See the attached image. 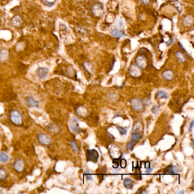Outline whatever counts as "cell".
I'll list each match as a JSON object with an SVG mask.
<instances>
[{
    "instance_id": "484cf974",
    "label": "cell",
    "mask_w": 194,
    "mask_h": 194,
    "mask_svg": "<svg viewBox=\"0 0 194 194\" xmlns=\"http://www.w3.org/2000/svg\"><path fill=\"white\" fill-rule=\"evenodd\" d=\"M6 178V174L4 169H0V180H4Z\"/></svg>"
},
{
    "instance_id": "ac0fdd59",
    "label": "cell",
    "mask_w": 194,
    "mask_h": 194,
    "mask_svg": "<svg viewBox=\"0 0 194 194\" xmlns=\"http://www.w3.org/2000/svg\"><path fill=\"white\" fill-rule=\"evenodd\" d=\"M111 35L117 38H121L123 36V33L118 29H114L111 31Z\"/></svg>"
},
{
    "instance_id": "cb8c5ba5",
    "label": "cell",
    "mask_w": 194,
    "mask_h": 194,
    "mask_svg": "<svg viewBox=\"0 0 194 194\" xmlns=\"http://www.w3.org/2000/svg\"><path fill=\"white\" fill-rule=\"evenodd\" d=\"M157 98H166L167 99L168 98V93L163 91H158L157 94Z\"/></svg>"
},
{
    "instance_id": "6da1fadb",
    "label": "cell",
    "mask_w": 194,
    "mask_h": 194,
    "mask_svg": "<svg viewBox=\"0 0 194 194\" xmlns=\"http://www.w3.org/2000/svg\"><path fill=\"white\" fill-rule=\"evenodd\" d=\"M9 117L11 121L16 125H20L23 121V117L21 113L16 110L10 112Z\"/></svg>"
},
{
    "instance_id": "8992f818",
    "label": "cell",
    "mask_w": 194,
    "mask_h": 194,
    "mask_svg": "<svg viewBox=\"0 0 194 194\" xmlns=\"http://www.w3.org/2000/svg\"><path fill=\"white\" fill-rule=\"evenodd\" d=\"M136 65L140 68H144L147 66L146 58L142 55L138 56L136 59Z\"/></svg>"
},
{
    "instance_id": "8d00e7d4",
    "label": "cell",
    "mask_w": 194,
    "mask_h": 194,
    "mask_svg": "<svg viewBox=\"0 0 194 194\" xmlns=\"http://www.w3.org/2000/svg\"><path fill=\"white\" fill-rule=\"evenodd\" d=\"M147 193V192H146V191H142V193H141V194H146Z\"/></svg>"
},
{
    "instance_id": "f546056e",
    "label": "cell",
    "mask_w": 194,
    "mask_h": 194,
    "mask_svg": "<svg viewBox=\"0 0 194 194\" xmlns=\"http://www.w3.org/2000/svg\"><path fill=\"white\" fill-rule=\"evenodd\" d=\"M120 165L122 168H125L126 166V160L125 159H122L120 162Z\"/></svg>"
},
{
    "instance_id": "d6a6232c",
    "label": "cell",
    "mask_w": 194,
    "mask_h": 194,
    "mask_svg": "<svg viewBox=\"0 0 194 194\" xmlns=\"http://www.w3.org/2000/svg\"><path fill=\"white\" fill-rule=\"evenodd\" d=\"M153 170V166H150V165H149V166L146 168V173L148 174H150V173L152 172Z\"/></svg>"
},
{
    "instance_id": "2e32d148",
    "label": "cell",
    "mask_w": 194,
    "mask_h": 194,
    "mask_svg": "<svg viewBox=\"0 0 194 194\" xmlns=\"http://www.w3.org/2000/svg\"><path fill=\"white\" fill-rule=\"evenodd\" d=\"M175 57L178 62L180 63H184L186 60L185 55L180 51H178L175 53Z\"/></svg>"
},
{
    "instance_id": "30bf717a",
    "label": "cell",
    "mask_w": 194,
    "mask_h": 194,
    "mask_svg": "<svg viewBox=\"0 0 194 194\" xmlns=\"http://www.w3.org/2000/svg\"><path fill=\"white\" fill-rule=\"evenodd\" d=\"M25 167V162L23 159H18L14 164V168L18 172H21Z\"/></svg>"
},
{
    "instance_id": "ffe728a7",
    "label": "cell",
    "mask_w": 194,
    "mask_h": 194,
    "mask_svg": "<svg viewBox=\"0 0 194 194\" xmlns=\"http://www.w3.org/2000/svg\"><path fill=\"white\" fill-rule=\"evenodd\" d=\"M141 138V135L139 133H133L132 135L131 138H132V142L134 143H137L138 141L140 140Z\"/></svg>"
},
{
    "instance_id": "5bb4252c",
    "label": "cell",
    "mask_w": 194,
    "mask_h": 194,
    "mask_svg": "<svg viewBox=\"0 0 194 194\" xmlns=\"http://www.w3.org/2000/svg\"><path fill=\"white\" fill-rule=\"evenodd\" d=\"M165 172L166 173L173 174L175 175V174L178 173L179 170H178V168L175 166H174V165H171V166H168V168H166L165 170Z\"/></svg>"
},
{
    "instance_id": "44dd1931",
    "label": "cell",
    "mask_w": 194,
    "mask_h": 194,
    "mask_svg": "<svg viewBox=\"0 0 194 194\" xmlns=\"http://www.w3.org/2000/svg\"><path fill=\"white\" fill-rule=\"evenodd\" d=\"M83 66H84V68H85V70L87 71L88 72H89L91 73H93V67H92V64L88 62H84L83 63Z\"/></svg>"
},
{
    "instance_id": "ba28073f",
    "label": "cell",
    "mask_w": 194,
    "mask_h": 194,
    "mask_svg": "<svg viewBox=\"0 0 194 194\" xmlns=\"http://www.w3.org/2000/svg\"><path fill=\"white\" fill-rule=\"evenodd\" d=\"M11 23L13 26L19 27L21 26L23 23V19L22 17L18 15L13 17L11 20Z\"/></svg>"
},
{
    "instance_id": "52a82bcc",
    "label": "cell",
    "mask_w": 194,
    "mask_h": 194,
    "mask_svg": "<svg viewBox=\"0 0 194 194\" xmlns=\"http://www.w3.org/2000/svg\"><path fill=\"white\" fill-rule=\"evenodd\" d=\"M48 73V70L46 67H39L36 71L38 77L41 79L46 78Z\"/></svg>"
},
{
    "instance_id": "4316f807",
    "label": "cell",
    "mask_w": 194,
    "mask_h": 194,
    "mask_svg": "<svg viewBox=\"0 0 194 194\" xmlns=\"http://www.w3.org/2000/svg\"><path fill=\"white\" fill-rule=\"evenodd\" d=\"M117 128L118 131H119L120 133L121 134V135H122V136L125 135L127 133V131L125 129H124L123 127H121V126H117Z\"/></svg>"
},
{
    "instance_id": "e575fe53",
    "label": "cell",
    "mask_w": 194,
    "mask_h": 194,
    "mask_svg": "<svg viewBox=\"0 0 194 194\" xmlns=\"http://www.w3.org/2000/svg\"><path fill=\"white\" fill-rule=\"evenodd\" d=\"M193 126H194V121L193 120L192 121H191V123H190V128H189V130H190V131H192V130H193Z\"/></svg>"
},
{
    "instance_id": "277c9868",
    "label": "cell",
    "mask_w": 194,
    "mask_h": 194,
    "mask_svg": "<svg viewBox=\"0 0 194 194\" xmlns=\"http://www.w3.org/2000/svg\"><path fill=\"white\" fill-rule=\"evenodd\" d=\"M98 154L96 150H88L87 152V159L88 161H91L93 162H97L98 159Z\"/></svg>"
},
{
    "instance_id": "4dcf8cb0",
    "label": "cell",
    "mask_w": 194,
    "mask_h": 194,
    "mask_svg": "<svg viewBox=\"0 0 194 194\" xmlns=\"http://www.w3.org/2000/svg\"><path fill=\"white\" fill-rule=\"evenodd\" d=\"M152 112L153 113H155V114H157L159 112V107L158 106H154L153 109H152Z\"/></svg>"
},
{
    "instance_id": "7c38bea8",
    "label": "cell",
    "mask_w": 194,
    "mask_h": 194,
    "mask_svg": "<svg viewBox=\"0 0 194 194\" xmlns=\"http://www.w3.org/2000/svg\"><path fill=\"white\" fill-rule=\"evenodd\" d=\"M26 103L29 106L33 108H38L39 106V101H36L34 98L31 96L27 97L26 98Z\"/></svg>"
},
{
    "instance_id": "5b68a950",
    "label": "cell",
    "mask_w": 194,
    "mask_h": 194,
    "mask_svg": "<svg viewBox=\"0 0 194 194\" xmlns=\"http://www.w3.org/2000/svg\"><path fill=\"white\" fill-rule=\"evenodd\" d=\"M129 73L133 77L138 78L141 75V68L138 67L136 64H133L130 67Z\"/></svg>"
},
{
    "instance_id": "1f68e13d",
    "label": "cell",
    "mask_w": 194,
    "mask_h": 194,
    "mask_svg": "<svg viewBox=\"0 0 194 194\" xmlns=\"http://www.w3.org/2000/svg\"><path fill=\"white\" fill-rule=\"evenodd\" d=\"M85 174L87 175V178H88V179L89 180H92V176L91 174L89 171L86 170V172H85Z\"/></svg>"
},
{
    "instance_id": "603a6c76",
    "label": "cell",
    "mask_w": 194,
    "mask_h": 194,
    "mask_svg": "<svg viewBox=\"0 0 194 194\" xmlns=\"http://www.w3.org/2000/svg\"><path fill=\"white\" fill-rule=\"evenodd\" d=\"M77 113L81 116H84L87 114V111L85 108L81 106L77 109Z\"/></svg>"
},
{
    "instance_id": "83f0119b",
    "label": "cell",
    "mask_w": 194,
    "mask_h": 194,
    "mask_svg": "<svg viewBox=\"0 0 194 194\" xmlns=\"http://www.w3.org/2000/svg\"><path fill=\"white\" fill-rule=\"evenodd\" d=\"M71 146H72V148H73V150H75L76 152H78L79 151L78 147L77 146V145H76V144L75 143V142L71 141Z\"/></svg>"
},
{
    "instance_id": "9c48e42d",
    "label": "cell",
    "mask_w": 194,
    "mask_h": 194,
    "mask_svg": "<svg viewBox=\"0 0 194 194\" xmlns=\"http://www.w3.org/2000/svg\"><path fill=\"white\" fill-rule=\"evenodd\" d=\"M38 141L44 145H48L51 143V139L46 134H41L38 136Z\"/></svg>"
},
{
    "instance_id": "7402d4cb",
    "label": "cell",
    "mask_w": 194,
    "mask_h": 194,
    "mask_svg": "<svg viewBox=\"0 0 194 194\" xmlns=\"http://www.w3.org/2000/svg\"><path fill=\"white\" fill-rule=\"evenodd\" d=\"M142 130V125L141 123L139 122H137L134 123L133 126V133H140Z\"/></svg>"
},
{
    "instance_id": "836d02e7",
    "label": "cell",
    "mask_w": 194,
    "mask_h": 194,
    "mask_svg": "<svg viewBox=\"0 0 194 194\" xmlns=\"http://www.w3.org/2000/svg\"><path fill=\"white\" fill-rule=\"evenodd\" d=\"M141 1L143 5H146L150 3V0H141Z\"/></svg>"
},
{
    "instance_id": "4fadbf2b",
    "label": "cell",
    "mask_w": 194,
    "mask_h": 194,
    "mask_svg": "<svg viewBox=\"0 0 194 194\" xmlns=\"http://www.w3.org/2000/svg\"><path fill=\"white\" fill-rule=\"evenodd\" d=\"M183 23L185 26H190L194 23V18L191 15H187L183 19Z\"/></svg>"
},
{
    "instance_id": "3957f363",
    "label": "cell",
    "mask_w": 194,
    "mask_h": 194,
    "mask_svg": "<svg viewBox=\"0 0 194 194\" xmlns=\"http://www.w3.org/2000/svg\"><path fill=\"white\" fill-rule=\"evenodd\" d=\"M131 106L133 108L138 112H141L143 109V103L140 99L138 98H132L131 101Z\"/></svg>"
},
{
    "instance_id": "d590c367",
    "label": "cell",
    "mask_w": 194,
    "mask_h": 194,
    "mask_svg": "<svg viewBox=\"0 0 194 194\" xmlns=\"http://www.w3.org/2000/svg\"><path fill=\"white\" fill-rule=\"evenodd\" d=\"M185 193V191L184 190H182V191H178V192H176V194H183Z\"/></svg>"
},
{
    "instance_id": "d4e9b609",
    "label": "cell",
    "mask_w": 194,
    "mask_h": 194,
    "mask_svg": "<svg viewBox=\"0 0 194 194\" xmlns=\"http://www.w3.org/2000/svg\"><path fill=\"white\" fill-rule=\"evenodd\" d=\"M69 128H70L71 131L73 133H78L79 132V126H78L76 125H74V124L71 125L69 126Z\"/></svg>"
},
{
    "instance_id": "9a60e30c",
    "label": "cell",
    "mask_w": 194,
    "mask_h": 194,
    "mask_svg": "<svg viewBox=\"0 0 194 194\" xmlns=\"http://www.w3.org/2000/svg\"><path fill=\"white\" fill-rule=\"evenodd\" d=\"M163 77L166 80H171L173 79L174 74V72L171 70H166L163 73H162Z\"/></svg>"
},
{
    "instance_id": "7a4b0ae2",
    "label": "cell",
    "mask_w": 194,
    "mask_h": 194,
    "mask_svg": "<svg viewBox=\"0 0 194 194\" xmlns=\"http://www.w3.org/2000/svg\"><path fill=\"white\" fill-rule=\"evenodd\" d=\"M92 11L95 16L97 17H100L103 16L104 12V9L103 6L101 4H96L92 7Z\"/></svg>"
},
{
    "instance_id": "e0dca14e",
    "label": "cell",
    "mask_w": 194,
    "mask_h": 194,
    "mask_svg": "<svg viewBox=\"0 0 194 194\" xmlns=\"http://www.w3.org/2000/svg\"><path fill=\"white\" fill-rule=\"evenodd\" d=\"M123 185L126 188L131 189L132 188L133 185V180L129 178H126L123 180Z\"/></svg>"
},
{
    "instance_id": "8fae6325",
    "label": "cell",
    "mask_w": 194,
    "mask_h": 194,
    "mask_svg": "<svg viewBox=\"0 0 194 194\" xmlns=\"http://www.w3.org/2000/svg\"><path fill=\"white\" fill-rule=\"evenodd\" d=\"M9 51L5 48H2L0 50V62H6L9 60Z\"/></svg>"
},
{
    "instance_id": "f1b7e54d",
    "label": "cell",
    "mask_w": 194,
    "mask_h": 194,
    "mask_svg": "<svg viewBox=\"0 0 194 194\" xmlns=\"http://www.w3.org/2000/svg\"><path fill=\"white\" fill-rule=\"evenodd\" d=\"M133 146H134V143L131 141V142H129L127 144V145H126V148H127V149L128 150H132L133 149Z\"/></svg>"
},
{
    "instance_id": "d6986e66",
    "label": "cell",
    "mask_w": 194,
    "mask_h": 194,
    "mask_svg": "<svg viewBox=\"0 0 194 194\" xmlns=\"http://www.w3.org/2000/svg\"><path fill=\"white\" fill-rule=\"evenodd\" d=\"M9 156L4 152H0V162L5 163L9 160Z\"/></svg>"
}]
</instances>
